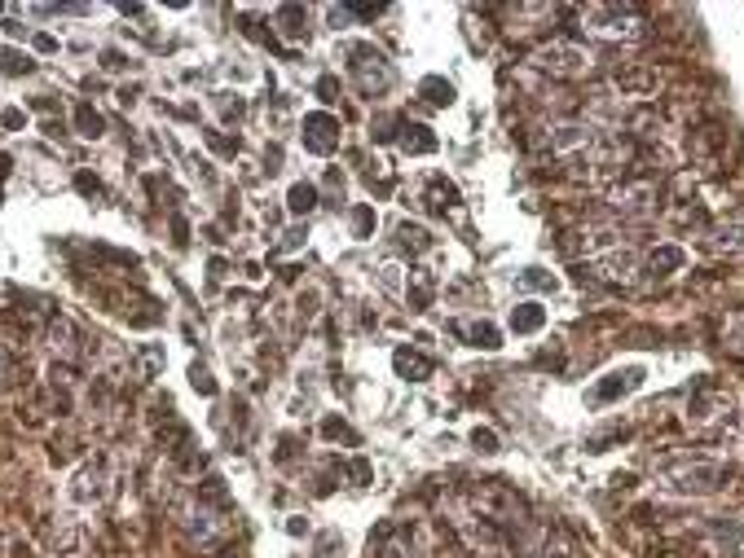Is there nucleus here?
<instances>
[{
  "label": "nucleus",
  "mask_w": 744,
  "mask_h": 558,
  "mask_svg": "<svg viewBox=\"0 0 744 558\" xmlns=\"http://www.w3.org/2000/svg\"><path fill=\"white\" fill-rule=\"evenodd\" d=\"M4 71H9V75H22V71H31V57H27V53L18 57V53L9 49L4 53Z\"/></svg>",
  "instance_id": "30"
},
{
  "label": "nucleus",
  "mask_w": 744,
  "mask_h": 558,
  "mask_svg": "<svg viewBox=\"0 0 744 558\" xmlns=\"http://www.w3.org/2000/svg\"><path fill=\"white\" fill-rule=\"evenodd\" d=\"M454 334H458V339H467L472 348H484V352L502 348V330H498V326H489V321H458V326H454Z\"/></svg>",
  "instance_id": "13"
},
{
  "label": "nucleus",
  "mask_w": 744,
  "mask_h": 558,
  "mask_svg": "<svg viewBox=\"0 0 744 558\" xmlns=\"http://www.w3.org/2000/svg\"><path fill=\"white\" fill-rule=\"evenodd\" d=\"M714 247H718V251H731V255H744V229H740V224H731V229H718Z\"/></svg>",
  "instance_id": "25"
},
{
  "label": "nucleus",
  "mask_w": 744,
  "mask_h": 558,
  "mask_svg": "<svg viewBox=\"0 0 744 558\" xmlns=\"http://www.w3.org/2000/svg\"><path fill=\"white\" fill-rule=\"evenodd\" d=\"M379 286H383L388 295H406V282H401V268H397V264H383V268H379Z\"/></svg>",
  "instance_id": "27"
},
{
  "label": "nucleus",
  "mask_w": 744,
  "mask_h": 558,
  "mask_svg": "<svg viewBox=\"0 0 744 558\" xmlns=\"http://www.w3.org/2000/svg\"><path fill=\"white\" fill-rule=\"evenodd\" d=\"M542 326H546V308L542 304L511 308V330H516V334H533V330H542Z\"/></svg>",
  "instance_id": "19"
},
{
  "label": "nucleus",
  "mask_w": 744,
  "mask_h": 558,
  "mask_svg": "<svg viewBox=\"0 0 744 558\" xmlns=\"http://www.w3.org/2000/svg\"><path fill=\"white\" fill-rule=\"evenodd\" d=\"M401 150L406 154H432L436 150V137L427 132L423 123H406V128H401Z\"/></svg>",
  "instance_id": "20"
},
{
  "label": "nucleus",
  "mask_w": 744,
  "mask_h": 558,
  "mask_svg": "<svg viewBox=\"0 0 744 558\" xmlns=\"http://www.w3.org/2000/svg\"><path fill=\"white\" fill-rule=\"evenodd\" d=\"M348 75L357 80V89L374 97V93H383L388 84H392V66L383 62V53H374L371 45H357V49H348Z\"/></svg>",
  "instance_id": "8"
},
{
  "label": "nucleus",
  "mask_w": 744,
  "mask_h": 558,
  "mask_svg": "<svg viewBox=\"0 0 744 558\" xmlns=\"http://www.w3.org/2000/svg\"><path fill=\"white\" fill-rule=\"evenodd\" d=\"M665 479L679 488V493H714L723 484V466L709 461V457H688V461H674L665 470Z\"/></svg>",
  "instance_id": "7"
},
{
  "label": "nucleus",
  "mask_w": 744,
  "mask_h": 558,
  "mask_svg": "<svg viewBox=\"0 0 744 558\" xmlns=\"http://www.w3.org/2000/svg\"><path fill=\"white\" fill-rule=\"evenodd\" d=\"M4 128H22V114H18V110H4Z\"/></svg>",
  "instance_id": "33"
},
{
  "label": "nucleus",
  "mask_w": 744,
  "mask_h": 558,
  "mask_svg": "<svg viewBox=\"0 0 744 558\" xmlns=\"http://www.w3.org/2000/svg\"><path fill=\"white\" fill-rule=\"evenodd\" d=\"M75 123H80V132H84V137H102V128H107V123H102V114H98L93 106H80V110H75Z\"/></svg>",
  "instance_id": "26"
},
{
  "label": "nucleus",
  "mask_w": 744,
  "mask_h": 558,
  "mask_svg": "<svg viewBox=\"0 0 744 558\" xmlns=\"http://www.w3.org/2000/svg\"><path fill=\"white\" fill-rule=\"evenodd\" d=\"M13 383V360H9V352L0 348V387H9Z\"/></svg>",
  "instance_id": "32"
},
{
  "label": "nucleus",
  "mask_w": 744,
  "mask_h": 558,
  "mask_svg": "<svg viewBox=\"0 0 744 558\" xmlns=\"http://www.w3.org/2000/svg\"><path fill=\"white\" fill-rule=\"evenodd\" d=\"M107 497H110V466L102 457L84 461L71 475V484H66V502H75V506H102Z\"/></svg>",
  "instance_id": "5"
},
{
  "label": "nucleus",
  "mask_w": 744,
  "mask_h": 558,
  "mask_svg": "<svg viewBox=\"0 0 744 558\" xmlns=\"http://www.w3.org/2000/svg\"><path fill=\"white\" fill-rule=\"evenodd\" d=\"M467 506L484 514L493 528H520L525 519H529V510H525V497L520 493H511L507 484H498V479H484L476 488H467Z\"/></svg>",
  "instance_id": "1"
},
{
  "label": "nucleus",
  "mask_w": 744,
  "mask_h": 558,
  "mask_svg": "<svg viewBox=\"0 0 744 558\" xmlns=\"http://www.w3.org/2000/svg\"><path fill=\"white\" fill-rule=\"evenodd\" d=\"M286 207H291V216H309V211L318 207V190H313L309 181H295L291 194H286Z\"/></svg>",
  "instance_id": "21"
},
{
  "label": "nucleus",
  "mask_w": 744,
  "mask_h": 558,
  "mask_svg": "<svg viewBox=\"0 0 744 558\" xmlns=\"http://www.w3.org/2000/svg\"><path fill=\"white\" fill-rule=\"evenodd\" d=\"M190 383H194V392H203V396H212V392H216L212 374H208L203 365H194V369H190Z\"/></svg>",
  "instance_id": "29"
},
{
  "label": "nucleus",
  "mask_w": 744,
  "mask_h": 558,
  "mask_svg": "<svg viewBox=\"0 0 744 558\" xmlns=\"http://www.w3.org/2000/svg\"><path fill=\"white\" fill-rule=\"evenodd\" d=\"M49 352H54L62 365H75V360L84 356V343H80L75 321H71V317H62V312L49 321Z\"/></svg>",
  "instance_id": "11"
},
{
  "label": "nucleus",
  "mask_w": 744,
  "mask_h": 558,
  "mask_svg": "<svg viewBox=\"0 0 744 558\" xmlns=\"http://www.w3.org/2000/svg\"><path fill=\"white\" fill-rule=\"evenodd\" d=\"M683 259H688L683 247H656L647 264H652V273H674V268H683Z\"/></svg>",
  "instance_id": "23"
},
{
  "label": "nucleus",
  "mask_w": 744,
  "mask_h": 558,
  "mask_svg": "<svg viewBox=\"0 0 744 558\" xmlns=\"http://www.w3.org/2000/svg\"><path fill=\"white\" fill-rule=\"evenodd\" d=\"M397 247L410 255H427L432 247H436V238L427 233L423 224H415V220H406V224H397Z\"/></svg>",
  "instance_id": "14"
},
{
  "label": "nucleus",
  "mask_w": 744,
  "mask_h": 558,
  "mask_svg": "<svg viewBox=\"0 0 744 558\" xmlns=\"http://www.w3.org/2000/svg\"><path fill=\"white\" fill-rule=\"evenodd\" d=\"M423 97L432 106H449V102H454V84H445V80L427 75V80H423Z\"/></svg>",
  "instance_id": "24"
},
{
  "label": "nucleus",
  "mask_w": 744,
  "mask_h": 558,
  "mask_svg": "<svg viewBox=\"0 0 744 558\" xmlns=\"http://www.w3.org/2000/svg\"><path fill=\"white\" fill-rule=\"evenodd\" d=\"M612 80H617V89H621V93H635V97H643V93H652V89H656V71H638V66L617 71Z\"/></svg>",
  "instance_id": "16"
},
{
  "label": "nucleus",
  "mask_w": 744,
  "mask_h": 558,
  "mask_svg": "<svg viewBox=\"0 0 744 558\" xmlns=\"http://www.w3.org/2000/svg\"><path fill=\"white\" fill-rule=\"evenodd\" d=\"M520 282H525V286H537V291H555V286H560V282H555V277H546L542 268H525V273H520Z\"/></svg>",
  "instance_id": "28"
},
{
  "label": "nucleus",
  "mask_w": 744,
  "mask_h": 558,
  "mask_svg": "<svg viewBox=\"0 0 744 558\" xmlns=\"http://www.w3.org/2000/svg\"><path fill=\"white\" fill-rule=\"evenodd\" d=\"M278 27H282V36H286V40H309V13H304L300 4L278 9Z\"/></svg>",
  "instance_id": "17"
},
{
  "label": "nucleus",
  "mask_w": 744,
  "mask_h": 558,
  "mask_svg": "<svg viewBox=\"0 0 744 558\" xmlns=\"http://www.w3.org/2000/svg\"><path fill=\"white\" fill-rule=\"evenodd\" d=\"M472 444H476L480 453H498V435H493V431H476Z\"/></svg>",
  "instance_id": "31"
},
{
  "label": "nucleus",
  "mask_w": 744,
  "mask_h": 558,
  "mask_svg": "<svg viewBox=\"0 0 744 558\" xmlns=\"http://www.w3.org/2000/svg\"><path fill=\"white\" fill-rule=\"evenodd\" d=\"M454 532L467 541V550H476V554H498V550H507V537H502V528H493L484 514H476V510L463 506L454 510Z\"/></svg>",
  "instance_id": "4"
},
{
  "label": "nucleus",
  "mask_w": 744,
  "mask_h": 558,
  "mask_svg": "<svg viewBox=\"0 0 744 558\" xmlns=\"http://www.w3.org/2000/svg\"><path fill=\"white\" fill-rule=\"evenodd\" d=\"M533 66L546 71V75H555V80H577V75L590 71V49L569 45V40H551V45H542V49L533 53Z\"/></svg>",
  "instance_id": "3"
},
{
  "label": "nucleus",
  "mask_w": 744,
  "mask_h": 558,
  "mask_svg": "<svg viewBox=\"0 0 744 558\" xmlns=\"http://www.w3.org/2000/svg\"><path fill=\"white\" fill-rule=\"evenodd\" d=\"M392 365H397V374L401 378H410V383H423L427 374H432V360L419 352H410V348H401V352L392 356Z\"/></svg>",
  "instance_id": "18"
},
{
  "label": "nucleus",
  "mask_w": 744,
  "mask_h": 558,
  "mask_svg": "<svg viewBox=\"0 0 744 558\" xmlns=\"http://www.w3.org/2000/svg\"><path fill=\"white\" fill-rule=\"evenodd\" d=\"M590 268H594V277H603V282H630L638 273V251L635 247H617V251L590 259Z\"/></svg>",
  "instance_id": "12"
},
{
  "label": "nucleus",
  "mask_w": 744,
  "mask_h": 558,
  "mask_svg": "<svg viewBox=\"0 0 744 558\" xmlns=\"http://www.w3.org/2000/svg\"><path fill=\"white\" fill-rule=\"evenodd\" d=\"M608 199H612V207L621 216H652L661 207V185L652 176H626L621 185H612Z\"/></svg>",
  "instance_id": "6"
},
{
  "label": "nucleus",
  "mask_w": 744,
  "mask_h": 558,
  "mask_svg": "<svg viewBox=\"0 0 744 558\" xmlns=\"http://www.w3.org/2000/svg\"><path fill=\"white\" fill-rule=\"evenodd\" d=\"M638 383H643V369H626V374H608V383H599V387H594V401H617V396L635 392Z\"/></svg>",
  "instance_id": "15"
},
{
  "label": "nucleus",
  "mask_w": 744,
  "mask_h": 558,
  "mask_svg": "<svg viewBox=\"0 0 744 558\" xmlns=\"http://www.w3.org/2000/svg\"><path fill=\"white\" fill-rule=\"evenodd\" d=\"M379 558H419V550H415L410 532H392V537L379 545Z\"/></svg>",
  "instance_id": "22"
},
{
  "label": "nucleus",
  "mask_w": 744,
  "mask_h": 558,
  "mask_svg": "<svg viewBox=\"0 0 744 558\" xmlns=\"http://www.w3.org/2000/svg\"><path fill=\"white\" fill-rule=\"evenodd\" d=\"M36 49L49 53V49H57V40H54V36H40V40H36Z\"/></svg>",
  "instance_id": "34"
},
{
  "label": "nucleus",
  "mask_w": 744,
  "mask_h": 558,
  "mask_svg": "<svg viewBox=\"0 0 744 558\" xmlns=\"http://www.w3.org/2000/svg\"><path fill=\"white\" fill-rule=\"evenodd\" d=\"M594 141H599V132H594L590 123H582V119H564V123H551V128H546V150L560 154V158L594 150Z\"/></svg>",
  "instance_id": "9"
},
{
  "label": "nucleus",
  "mask_w": 744,
  "mask_h": 558,
  "mask_svg": "<svg viewBox=\"0 0 744 558\" xmlns=\"http://www.w3.org/2000/svg\"><path fill=\"white\" fill-rule=\"evenodd\" d=\"M582 27L599 40H638L643 36V18L635 4H586Z\"/></svg>",
  "instance_id": "2"
},
{
  "label": "nucleus",
  "mask_w": 744,
  "mask_h": 558,
  "mask_svg": "<svg viewBox=\"0 0 744 558\" xmlns=\"http://www.w3.org/2000/svg\"><path fill=\"white\" fill-rule=\"evenodd\" d=\"M335 146H339V119H335V114H326V110L304 114V150L330 154Z\"/></svg>",
  "instance_id": "10"
}]
</instances>
